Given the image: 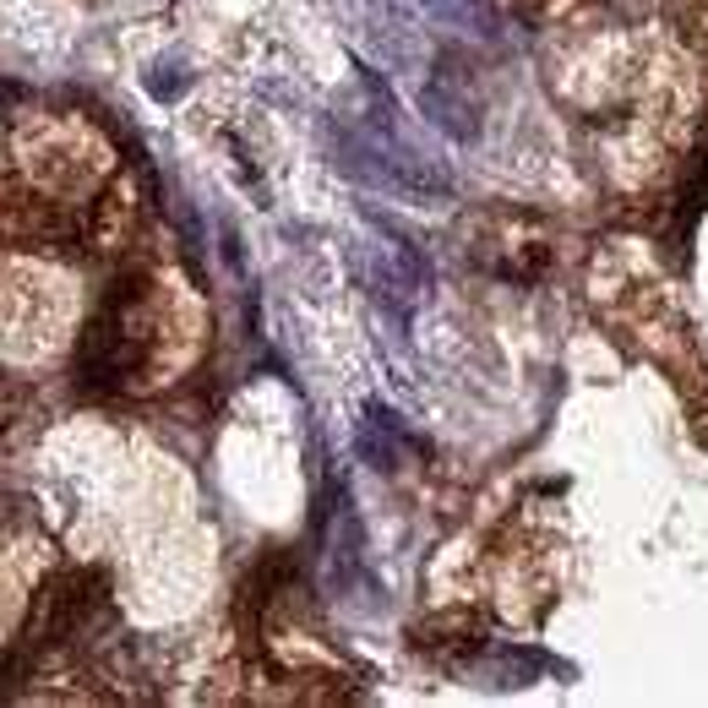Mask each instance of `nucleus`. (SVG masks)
<instances>
[{"mask_svg": "<svg viewBox=\"0 0 708 708\" xmlns=\"http://www.w3.org/2000/svg\"><path fill=\"white\" fill-rule=\"evenodd\" d=\"M420 115L442 131V137H453V142H475L480 137V104L464 93V83H453V77H426V88H420Z\"/></svg>", "mask_w": 708, "mask_h": 708, "instance_id": "f257e3e1", "label": "nucleus"}, {"mask_svg": "<svg viewBox=\"0 0 708 708\" xmlns=\"http://www.w3.org/2000/svg\"><path fill=\"white\" fill-rule=\"evenodd\" d=\"M186 88H191V72H186V66H175V61H159V66L148 72V93H153V99H164V104H175Z\"/></svg>", "mask_w": 708, "mask_h": 708, "instance_id": "f03ea898", "label": "nucleus"}]
</instances>
